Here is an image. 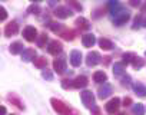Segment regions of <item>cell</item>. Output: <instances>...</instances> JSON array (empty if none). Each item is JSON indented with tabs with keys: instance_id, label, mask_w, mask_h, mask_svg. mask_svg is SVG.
Returning a JSON list of instances; mask_svg holds the SVG:
<instances>
[{
	"instance_id": "obj_31",
	"label": "cell",
	"mask_w": 146,
	"mask_h": 115,
	"mask_svg": "<svg viewBox=\"0 0 146 115\" xmlns=\"http://www.w3.org/2000/svg\"><path fill=\"white\" fill-rule=\"evenodd\" d=\"M27 12H29V13H32V15H36V16H37V15H40L42 9H40V6L36 3V5H32V6L27 9Z\"/></svg>"
},
{
	"instance_id": "obj_33",
	"label": "cell",
	"mask_w": 146,
	"mask_h": 115,
	"mask_svg": "<svg viewBox=\"0 0 146 115\" xmlns=\"http://www.w3.org/2000/svg\"><path fill=\"white\" fill-rule=\"evenodd\" d=\"M42 76H43L44 79H47V81H52V79H53V74H52L47 68L42 71Z\"/></svg>"
},
{
	"instance_id": "obj_28",
	"label": "cell",
	"mask_w": 146,
	"mask_h": 115,
	"mask_svg": "<svg viewBox=\"0 0 146 115\" xmlns=\"http://www.w3.org/2000/svg\"><path fill=\"white\" fill-rule=\"evenodd\" d=\"M132 114L133 115H145V106L142 104H135L132 106Z\"/></svg>"
},
{
	"instance_id": "obj_20",
	"label": "cell",
	"mask_w": 146,
	"mask_h": 115,
	"mask_svg": "<svg viewBox=\"0 0 146 115\" xmlns=\"http://www.w3.org/2000/svg\"><path fill=\"white\" fill-rule=\"evenodd\" d=\"M132 88H133V91H135L139 96H146V86H145L143 84L135 82V84L132 85Z\"/></svg>"
},
{
	"instance_id": "obj_16",
	"label": "cell",
	"mask_w": 146,
	"mask_h": 115,
	"mask_svg": "<svg viewBox=\"0 0 146 115\" xmlns=\"http://www.w3.org/2000/svg\"><path fill=\"white\" fill-rule=\"evenodd\" d=\"M88 78L86 76H78L73 79V88H76V89H80V88H86L88 86Z\"/></svg>"
},
{
	"instance_id": "obj_41",
	"label": "cell",
	"mask_w": 146,
	"mask_h": 115,
	"mask_svg": "<svg viewBox=\"0 0 146 115\" xmlns=\"http://www.w3.org/2000/svg\"><path fill=\"white\" fill-rule=\"evenodd\" d=\"M142 12H143V13H146V5H145V6L142 7Z\"/></svg>"
},
{
	"instance_id": "obj_34",
	"label": "cell",
	"mask_w": 146,
	"mask_h": 115,
	"mask_svg": "<svg viewBox=\"0 0 146 115\" xmlns=\"http://www.w3.org/2000/svg\"><path fill=\"white\" fill-rule=\"evenodd\" d=\"M62 88H63V89L73 88V81H70V79H63V81H62Z\"/></svg>"
},
{
	"instance_id": "obj_42",
	"label": "cell",
	"mask_w": 146,
	"mask_h": 115,
	"mask_svg": "<svg viewBox=\"0 0 146 115\" xmlns=\"http://www.w3.org/2000/svg\"><path fill=\"white\" fill-rule=\"evenodd\" d=\"M30 2H36V3H39V2H42V0H30Z\"/></svg>"
},
{
	"instance_id": "obj_43",
	"label": "cell",
	"mask_w": 146,
	"mask_h": 115,
	"mask_svg": "<svg viewBox=\"0 0 146 115\" xmlns=\"http://www.w3.org/2000/svg\"><path fill=\"white\" fill-rule=\"evenodd\" d=\"M143 26H146V19H145V20H143Z\"/></svg>"
},
{
	"instance_id": "obj_27",
	"label": "cell",
	"mask_w": 146,
	"mask_h": 115,
	"mask_svg": "<svg viewBox=\"0 0 146 115\" xmlns=\"http://www.w3.org/2000/svg\"><path fill=\"white\" fill-rule=\"evenodd\" d=\"M35 66L39 68V69H46V66H47V59H46V57H43V56L37 57V59L35 61Z\"/></svg>"
},
{
	"instance_id": "obj_12",
	"label": "cell",
	"mask_w": 146,
	"mask_h": 115,
	"mask_svg": "<svg viewBox=\"0 0 146 115\" xmlns=\"http://www.w3.org/2000/svg\"><path fill=\"white\" fill-rule=\"evenodd\" d=\"M108 9H109V12H110L112 16H116L123 7L119 3V0H109V2H108Z\"/></svg>"
},
{
	"instance_id": "obj_19",
	"label": "cell",
	"mask_w": 146,
	"mask_h": 115,
	"mask_svg": "<svg viewBox=\"0 0 146 115\" xmlns=\"http://www.w3.org/2000/svg\"><path fill=\"white\" fill-rule=\"evenodd\" d=\"M93 81H95L96 84H105V82L108 81V75H106L103 71H96V72L93 74Z\"/></svg>"
},
{
	"instance_id": "obj_11",
	"label": "cell",
	"mask_w": 146,
	"mask_h": 115,
	"mask_svg": "<svg viewBox=\"0 0 146 115\" xmlns=\"http://www.w3.org/2000/svg\"><path fill=\"white\" fill-rule=\"evenodd\" d=\"M69 59H70L72 66H75V68L80 66V64H82V53H80V50H72Z\"/></svg>"
},
{
	"instance_id": "obj_35",
	"label": "cell",
	"mask_w": 146,
	"mask_h": 115,
	"mask_svg": "<svg viewBox=\"0 0 146 115\" xmlns=\"http://www.w3.org/2000/svg\"><path fill=\"white\" fill-rule=\"evenodd\" d=\"M122 85L123 86H130V76L129 75H126V76L122 78Z\"/></svg>"
},
{
	"instance_id": "obj_5",
	"label": "cell",
	"mask_w": 146,
	"mask_h": 115,
	"mask_svg": "<svg viewBox=\"0 0 146 115\" xmlns=\"http://www.w3.org/2000/svg\"><path fill=\"white\" fill-rule=\"evenodd\" d=\"M66 65H67V62H66V56L64 55L56 57V59L53 61V69L57 74H63L66 71Z\"/></svg>"
},
{
	"instance_id": "obj_7",
	"label": "cell",
	"mask_w": 146,
	"mask_h": 115,
	"mask_svg": "<svg viewBox=\"0 0 146 115\" xmlns=\"http://www.w3.org/2000/svg\"><path fill=\"white\" fill-rule=\"evenodd\" d=\"M23 37L27 40V42H35L37 39V30L36 27L33 26H26L25 30H23Z\"/></svg>"
},
{
	"instance_id": "obj_13",
	"label": "cell",
	"mask_w": 146,
	"mask_h": 115,
	"mask_svg": "<svg viewBox=\"0 0 146 115\" xmlns=\"http://www.w3.org/2000/svg\"><path fill=\"white\" fill-rule=\"evenodd\" d=\"M17 32H19V25H17V22H10V23L6 25V27H5V36H6V37L15 36V35H17Z\"/></svg>"
},
{
	"instance_id": "obj_4",
	"label": "cell",
	"mask_w": 146,
	"mask_h": 115,
	"mask_svg": "<svg viewBox=\"0 0 146 115\" xmlns=\"http://www.w3.org/2000/svg\"><path fill=\"white\" fill-rule=\"evenodd\" d=\"M100 62H102V56H100L99 52L92 50V52L88 53V56H86V65H88V66H96V65H99Z\"/></svg>"
},
{
	"instance_id": "obj_3",
	"label": "cell",
	"mask_w": 146,
	"mask_h": 115,
	"mask_svg": "<svg viewBox=\"0 0 146 115\" xmlns=\"http://www.w3.org/2000/svg\"><path fill=\"white\" fill-rule=\"evenodd\" d=\"M80 99H82V104L88 109H93L95 108V95L90 91H83L80 94Z\"/></svg>"
},
{
	"instance_id": "obj_17",
	"label": "cell",
	"mask_w": 146,
	"mask_h": 115,
	"mask_svg": "<svg viewBox=\"0 0 146 115\" xmlns=\"http://www.w3.org/2000/svg\"><path fill=\"white\" fill-rule=\"evenodd\" d=\"M9 50H10L12 55H19V53H23V52H25V46H23L22 42H13V43L10 45Z\"/></svg>"
},
{
	"instance_id": "obj_2",
	"label": "cell",
	"mask_w": 146,
	"mask_h": 115,
	"mask_svg": "<svg viewBox=\"0 0 146 115\" xmlns=\"http://www.w3.org/2000/svg\"><path fill=\"white\" fill-rule=\"evenodd\" d=\"M129 19H130V12L126 10V9H122L116 16H113V25H115V26H122V25H125Z\"/></svg>"
},
{
	"instance_id": "obj_1",
	"label": "cell",
	"mask_w": 146,
	"mask_h": 115,
	"mask_svg": "<svg viewBox=\"0 0 146 115\" xmlns=\"http://www.w3.org/2000/svg\"><path fill=\"white\" fill-rule=\"evenodd\" d=\"M50 102H52L53 109H54L59 115H78V112H76V111H73L69 105H66V104H64L63 101H60V99L52 98V99H50Z\"/></svg>"
},
{
	"instance_id": "obj_15",
	"label": "cell",
	"mask_w": 146,
	"mask_h": 115,
	"mask_svg": "<svg viewBox=\"0 0 146 115\" xmlns=\"http://www.w3.org/2000/svg\"><path fill=\"white\" fill-rule=\"evenodd\" d=\"M82 43H83L85 47H92L96 43V37L92 33H86V35L82 36Z\"/></svg>"
},
{
	"instance_id": "obj_36",
	"label": "cell",
	"mask_w": 146,
	"mask_h": 115,
	"mask_svg": "<svg viewBox=\"0 0 146 115\" xmlns=\"http://www.w3.org/2000/svg\"><path fill=\"white\" fill-rule=\"evenodd\" d=\"M140 2H142V0H129V5H130L132 7H137V6L140 5Z\"/></svg>"
},
{
	"instance_id": "obj_40",
	"label": "cell",
	"mask_w": 146,
	"mask_h": 115,
	"mask_svg": "<svg viewBox=\"0 0 146 115\" xmlns=\"http://www.w3.org/2000/svg\"><path fill=\"white\" fill-rule=\"evenodd\" d=\"M7 112H6V108L5 106H2V115H6Z\"/></svg>"
},
{
	"instance_id": "obj_44",
	"label": "cell",
	"mask_w": 146,
	"mask_h": 115,
	"mask_svg": "<svg viewBox=\"0 0 146 115\" xmlns=\"http://www.w3.org/2000/svg\"><path fill=\"white\" fill-rule=\"evenodd\" d=\"M10 115H15V114H10Z\"/></svg>"
},
{
	"instance_id": "obj_23",
	"label": "cell",
	"mask_w": 146,
	"mask_h": 115,
	"mask_svg": "<svg viewBox=\"0 0 146 115\" xmlns=\"http://www.w3.org/2000/svg\"><path fill=\"white\" fill-rule=\"evenodd\" d=\"M145 64H146V62H145V59H142V57H139V56L136 55V56L133 57V61H132V64H130V65H132L135 69H140V68H143V66H145Z\"/></svg>"
},
{
	"instance_id": "obj_24",
	"label": "cell",
	"mask_w": 146,
	"mask_h": 115,
	"mask_svg": "<svg viewBox=\"0 0 146 115\" xmlns=\"http://www.w3.org/2000/svg\"><path fill=\"white\" fill-rule=\"evenodd\" d=\"M66 3L69 7H72L73 10H76V12H82L83 10V6L78 2V0H66Z\"/></svg>"
},
{
	"instance_id": "obj_22",
	"label": "cell",
	"mask_w": 146,
	"mask_h": 115,
	"mask_svg": "<svg viewBox=\"0 0 146 115\" xmlns=\"http://www.w3.org/2000/svg\"><path fill=\"white\" fill-rule=\"evenodd\" d=\"M99 45H100V47L105 49V50H110V49H113V42L109 40V39H106V37L99 39Z\"/></svg>"
},
{
	"instance_id": "obj_30",
	"label": "cell",
	"mask_w": 146,
	"mask_h": 115,
	"mask_svg": "<svg viewBox=\"0 0 146 115\" xmlns=\"http://www.w3.org/2000/svg\"><path fill=\"white\" fill-rule=\"evenodd\" d=\"M9 101H10V102H13V104H15V105H16L19 109H25V105L22 104V101H20L19 98H16V96L10 95V96H9Z\"/></svg>"
},
{
	"instance_id": "obj_39",
	"label": "cell",
	"mask_w": 146,
	"mask_h": 115,
	"mask_svg": "<svg viewBox=\"0 0 146 115\" xmlns=\"http://www.w3.org/2000/svg\"><path fill=\"white\" fill-rule=\"evenodd\" d=\"M47 2H49V6H54L56 2H59V0H47Z\"/></svg>"
},
{
	"instance_id": "obj_32",
	"label": "cell",
	"mask_w": 146,
	"mask_h": 115,
	"mask_svg": "<svg viewBox=\"0 0 146 115\" xmlns=\"http://www.w3.org/2000/svg\"><path fill=\"white\" fill-rule=\"evenodd\" d=\"M140 26H143V16L142 15H139V16H136V19H135V22H133V29H139Z\"/></svg>"
},
{
	"instance_id": "obj_21",
	"label": "cell",
	"mask_w": 146,
	"mask_h": 115,
	"mask_svg": "<svg viewBox=\"0 0 146 115\" xmlns=\"http://www.w3.org/2000/svg\"><path fill=\"white\" fill-rule=\"evenodd\" d=\"M76 25H78V27L82 29V30H89V29H90V23H89V20H86L85 17H78V19H76Z\"/></svg>"
},
{
	"instance_id": "obj_45",
	"label": "cell",
	"mask_w": 146,
	"mask_h": 115,
	"mask_svg": "<svg viewBox=\"0 0 146 115\" xmlns=\"http://www.w3.org/2000/svg\"><path fill=\"white\" fill-rule=\"evenodd\" d=\"M3 2H5V0H3Z\"/></svg>"
},
{
	"instance_id": "obj_18",
	"label": "cell",
	"mask_w": 146,
	"mask_h": 115,
	"mask_svg": "<svg viewBox=\"0 0 146 115\" xmlns=\"http://www.w3.org/2000/svg\"><path fill=\"white\" fill-rule=\"evenodd\" d=\"M125 71H126V65H125L123 62H116V64L113 65V75H115V76L123 75Z\"/></svg>"
},
{
	"instance_id": "obj_38",
	"label": "cell",
	"mask_w": 146,
	"mask_h": 115,
	"mask_svg": "<svg viewBox=\"0 0 146 115\" xmlns=\"http://www.w3.org/2000/svg\"><path fill=\"white\" fill-rule=\"evenodd\" d=\"M123 104H125V106H126V105H129V104H132V99H130V98L127 96V98H125V99H123Z\"/></svg>"
},
{
	"instance_id": "obj_29",
	"label": "cell",
	"mask_w": 146,
	"mask_h": 115,
	"mask_svg": "<svg viewBox=\"0 0 146 115\" xmlns=\"http://www.w3.org/2000/svg\"><path fill=\"white\" fill-rule=\"evenodd\" d=\"M36 42H37V46H39V47H43V46L46 45V42H47V35H46V33L39 35L37 39H36Z\"/></svg>"
},
{
	"instance_id": "obj_10",
	"label": "cell",
	"mask_w": 146,
	"mask_h": 115,
	"mask_svg": "<svg viewBox=\"0 0 146 115\" xmlns=\"http://www.w3.org/2000/svg\"><path fill=\"white\" fill-rule=\"evenodd\" d=\"M62 50H63V45L60 43V42H57V40H52V42H49V45H47V52L50 53V55H57V53H62Z\"/></svg>"
},
{
	"instance_id": "obj_46",
	"label": "cell",
	"mask_w": 146,
	"mask_h": 115,
	"mask_svg": "<svg viewBox=\"0 0 146 115\" xmlns=\"http://www.w3.org/2000/svg\"><path fill=\"white\" fill-rule=\"evenodd\" d=\"M145 55H146V53H145Z\"/></svg>"
},
{
	"instance_id": "obj_8",
	"label": "cell",
	"mask_w": 146,
	"mask_h": 115,
	"mask_svg": "<svg viewBox=\"0 0 146 115\" xmlns=\"http://www.w3.org/2000/svg\"><path fill=\"white\" fill-rule=\"evenodd\" d=\"M119 106H120V99L116 96V98H112V99L105 105V109H106L108 114H115V112H117Z\"/></svg>"
},
{
	"instance_id": "obj_6",
	"label": "cell",
	"mask_w": 146,
	"mask_h": 115,
	"mask_svg": "<svg viewBox=\"0 0 146 115\" xmlns=\"http://www.w3.org/2000/svg\"><path fill=\"white\" fill-rule=\"evenodd\" d=\"M72 15H73V13H72L70 7H67V6H59V7L54 9V16L59 17V19H67V17H70Z\"/></svg>"
},
{
	"instance_id": "obj_14",
	"label": "cell",
	"mask_w": 146,
	"mask_h": 115,
	"mask_svg": "<svg viewBox=\"0 0 146 115\" xmlns=\"http://www.w3.org/2000/svg\"><path fill=\"white\" fill-rule=\"evenodd\" d=\"M36 50L35 49H30V47H27V49H25V52L22 53V59L25 61V62H35L36 61Z\"/></svg>"
},
{
	"instance_id": "obj_26",
	"label": "cell",
	"mask_w": 146,
	"mask_h": 115,
	"mask_svg": "<svg viewBox=\"0 0 146 115\" xmlns=\"http://www.w3.org/2000/svg\"><path fill=\"white\" fill-rule=\"evenodd\" d=\"M49 27H50V30L53 32V33H62L63 32V25L62 23H56V22H50L49 23Z\"/></svg>"
},
{
	"instance_id": "obj_9",
	"label": "cell",
	"mask_w": 146,
	"mask_h": 115,
	"mask_svg": "<svg viewBox=\"0 0 146 115\" xmlns=\"http://www.w3.org/2000/svg\"><path fill=\"white\" fill-rule=\"evenodd\" d=\"M112 92H113V88H112V85L110 84H103L100 88H99V91H98V96L100 98V99H106L108 96H110L112 95Z\"/></svg>"
},
{
	"instance_id": "obj_37",
	"label": "cell",
	"mask_w": 146,
	"mask_h": 115,
	"mask_svg": "<svg viewBox=\"0 0 146 115\" xmlns=\"http://www.w3.org/2000/svg\"><path fill=\"white\" fill-rule=\"evenodd\" d=\"M6 17H7V12H6V9H5V7H2V20L5 22V20H6Z\"/></svg>"
},
{
	"instance_id": "obj_25",
	"label": "cell",
	"mask_w": 146,
	"mask_h": 115,
	"mask_svg": "<svg viewBox=\"0 0 146 115\" xmlns=\"http://www.w3.org/2000/svg\"><path fill=\"white\" fill-rule=\"evenodd\" d=\"M60 36L64 39V40H73L75 39V36H76V32L75 30H72V29H66V30H63L62 33H60Z\"/></svg>"
}]
</instances>
